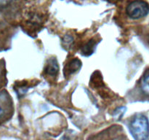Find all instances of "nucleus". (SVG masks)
<instances>
[{
  "instance_id": "nucleus-1",
  "label": "nucleus",
  "mask_w": 149,
  "mask_h": 140,
  "mask_svg": "<svg viewBox=\"0 0 149 140\" xmlns=\"http://www.w3.org/2000/svg\"><path fill=\"white\" fill-rule=\"evenodd\" d=\"M130 131L136 140H144L149 136L148 120L145 115L138 114L132 118L130 123Z\"/></svg>"
},
{
  "instance_id": "nucleus-2",
  "label": "nucleus",
  "mask_w": 149,
  "mask_h": 140,
  "mask_svg": "<svg viewBox=\"0 0 149 140\" xmlns=\"http://www.w3.org/2000/svg\"><path fill=\"white\" fill-rule=\"evenodd\" d=\"M126 12L128 17L137 20L146 17L148 15L149 6L143 0H135L128 4Z\"/></svg>"
},
{
  "instance_id": "nucleus-3",
  "label": "nucleus",
  "mask_w": 149,
  "mask_h": 140,
  "mask_svg": "<svg viewBox=\"0 0 149 140\" xmlns=\"http://www.w3.org/2000/svg\"><path fill=\"white\" fill-rule=\"evenodd\" d=\"M81 66V62L77 58L73 59L65 66L64 74L65 76H69L71 74L74 73L75 71H78Z\"/></svg>"
},
{
  "instance_id": "nucleus-4",
  "label": "nucleus",
  "mask_w": 149,
  "mask_h": 140,
  "mask_svg": "<svg viewBox=\"0 0 149 140\" xmlns=\"http://www.w3.org/2000/svg\"><path fill=\"white\" fill-rule=\"evenodd\" d=\"M58 64L55 58H51L47 64L45 72L49 76H55L58 72Z\"/></svg>"
},
{
  "instance_id": "nucleus-5",
  "label": "nucleus",
  "mask_w": 149,
  "mask_h": 140,
  "mask_svg": "<svg viewBox=\"0 0 149 140\" xmlns=\"http://www.w3.org/2000/svg\"><path fill=\"white\" fill-rule=\"evenodd\" d=\"M141 90L147 96H149V73L145 75L141 82Z\"/></svg>"
},
{
  "instance_id": "nucleus-6",
  "label": "nucleus",
  "mask_w": 149,
  "mask_h": 140,
  "mask_svg": "<svg viewBox=\"0 0 149 140\" xmlns=\"http://www.w3.org/2000/svg\"><path fill=\"white\" fill-rule=\"evenodd\" d=\"M12 0H0V6L1 7H5V6L8 5Z\"/></svg>"
},
{
  "instance_id": "nucleus-7",
  "label": "nucleus",
  "mask_w": 149,
  "mask_h": 140,
  "mask_svg": "<svg viewBox=\"0 0 149 140\" xmlns=\"http://www.w3.org/2000/svg\"><path fill=\"white\" fill-rule=\"evenodd\" d=\"M3 114H4V109H3V108L1 107V106L0 105V118L2 116Z\"/></svg>"
}]
</instances>
